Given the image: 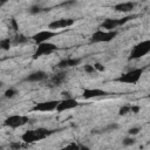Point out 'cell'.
I'll list each match as a JSON object with an SVG mask.
<instances>
[{
  "instance_id": "obj_33",
  "label": "cell",
  "mask_w": 150,
  "mask_h": 150,
  "mask_svg": "<svg viewBox=\"0 0 150 150\" xmlns=\"http://www.w3.org/2000/svg\"><path fill=\"white\" fill-rule=\"evenodd\" d=\"M0 49H1V48H0Z\"/></svg>"
},
{
  "instance_id": "obj_17",
  "label": "cell",
  "mask_w": 150,
  "mask_h": 150,
  "mask_svg": "<svg viewBox=\"0 0 150 150\" xmlns=\"http://www.w3.org/2000/svg\"><path fill=\"white\" fill-rule=\"evenodd\" d=\"M27 41V38H25L23 35H16L15 38H14V41H13V43L14 45H20V43H25Z\"/></svg>"
},
{
  "instance_id": "obj_30",
  "label": "cell",
  "mask_w": 150,
  "mask_h": 150,
  "mask_svg": "<svg viewBox=\"0 0 150 150\" xmlns=\"http://www.w3.org/2000/svg\"><path fill=\"white\" fill-rule=\"evenodd\" d=\"M79 150H90V149H89L88 146H80Z\"/></svg>"
},
{
  "instance_id": "obj_5",
  "label": "cell",
  "mask_w": 150,
  "mask_h": 150,
  "mask_svg": "<svg viewBox=\"0 0 150 150\" xmlns=\"http://www.w3.org/2000/svg\"><path fill=\"white\" fill-rule=\"evenodd\" d=\"M117 35V32L111 30V32H107V30H102L98 29L97 32H95L91 36V42H109L111 41L115 36Z\"/></svg>"
},
{
  "instance_id": "obj_11",
  "label": "cell",
  "mask_w": 150,
  "mask_h": 150,
  "mask_svg": "<svg viewBox=\"0 0 150 150\" xmlns=\"http://www.w3.org/2000/svg\"><path fill=\"white\" fill-rule=\"evenodd\" d=\"M74 23L73 19H59L48 25V28L50 29H60V28H67Z\"/></svg>"
},
{
  "instance_id": "obj_2",
  "label": "cell",
  "mask_w": 150,
  "mask_h": 150,
  "mask_svg": "<svg viewBox=\"0 0 150 150\" xmlns=\"http://www.w3.org/2000/svg\"><path fill=\"white\" fill-rule=\"evenodd\" d=\"M144 71V68H136V69H132L125 74H123L122 76H120L117 79L118 82H123V83H130V84H134L136 82H138V80L141 79L142 74Z\"/></svg>"
},
{
  "instance_id": "obj_15",
  "label": "cell",
  "mask_w": 150,
  "mask_h": 150,
  "mask_svg": "<svg viewBox=\"0 0 150 150\" xmlns=\"http://www.w3.org/2000/svg\"><path fill=\"white\" fill-rule=\"evenodd\" d=\"M134 7H135V2H121L117 4L114 8L117 12H130L131 9H134Z\"/></svg>"
},
{
  "instance_id": "obj_10",
  "label": "cell",
  "mask_w": 150,
  "mask_h": 150,
  "mask_svg": "<svg viewBox=\"0 0 150 150\" xmlns=\"http://www.w3.org/2000/svg\"><path fill=\"white\" fill-rule=\"evenodd\" d=\"M80 103L76 101V100H73V98H66V100H62V101H59V104L56 107V110L59 112L61 111H64V110H68V109H73V108H76Z\"/></svg>"
},
{
  "instance_id": "obj_7",
  "label": "cell",
  "mask_w": 150,
  "mask_h": 150,
  "mask_svg": "<svg viewBox=\"0 0 150 150\" xmlns=\"http://www.w3.org/2000/svg\"><path fill=\"white\" fill-rule=\"evenodd\" d=\"M56 49H57V47H56L54 43H49V42L40 43V45H38V48H36V50H35L33 57H34V59H38V57H40V56H42V55H48V54L53 53V52L56 50Z\"/></svg>"
},
{
  "instance_id": "obj_27",
  "label": "cell",
  "mask_w": 150,
  "mask_h": 150,
  "mask_svg": "<svg viewBox=\"0 0 150 150\" xmlns=\"http://www.w3.org/2000/svg\"><path fill=\"white\" fill-rule=\"evenodd\" d=\"M93 67H94V69H97V70H100V71H103V70H104V67H103L102 64H100V63H95Z\"/></svg>"
},
{
  "instance_id": "obj_23",
  "label": "cell",
  "mask_w": 150,
  "mask_h": 150,
  "mask_svg": "<svg viewBox=\"0 0 150 150\" xmlns=\"http://www.w3.org/2000/svg\"><path fill=\"white\" fill-rule=\"evenodd\" d=\"M135 138H132V137H127V138H124V141H123V144L124 145H132V144H135Z\"/></svg>"
},
{
  "instance_id": "obj_12",
  "label": "cell",
  "mask_w": 150,
  "mask_h": 150,
  "mask_svg": "<svg viewBox=\"0 0 150 150\" xmlns=\"http://www.w3.org/2000/svg\"><path fill=\"white\" fill-rule=\"evenodd\" d=\"M108 93L102 90V89H84L83 94H82V97L84 100H89V98H93V97H100V96H104L107 95Z\"/></svg>"
},
{
  "instance_id": "obj_13",
  "label": "cell",
  "mask_w": 150,
  "mask_h": 150,
  "mask_svg": "<svg viewBox=\"0 0 150 150\" xmlns=\"http://www.w3.org/2000/svg\"><path fill=\"white\" fill-rule=\"evenodd\" d=\"M47 77L46 73L42 71V70H38V71H34L32 74H29L27 77H26V81H29V82H40L42 80H45Z\"/></svg>"
},
{
  "instance_id": "obj_31",
  "label": "cell",
  "mask_w": 150,
  "mask_h": 150,
  "mask_svg": "<svg viewBox=\"0 0 150 150\" xmlns=\"http://www.w3.org/2000/svg\"><path fill=\"white\" fill-rule=\"evenodd\" d=\"M2 86H4V82H1V81H0V88H1Z\"/></svg>"
},
{
  "instance_id": "obj_25",
  "label": "cell",
  "mask_w": 150,
  "mask_h": 150,
  "mask_svg": "<svg viewBox=\"0 0 150 150\" xmlns=\"http://www.w3.org/2000/svg\"><path fill=\"white\" fill-rule=\"evenodd\" d=\"M94 70H95V69H94L93 66H90V64H86V66H84V71H86V73H89V74H90V73H94Z\"/></svg>"
},
{
  "instance_id": "obj_4",
  "label": "cell",
  "mask_w": 150,
  "mask_h": 150,
  "mask_svg": "<svg viewBox=\"0 0 150 150\" xmlns=\"http://www.w3.org/2000/svg\"><path fill=\"white\" fill-rule=\"evenodd\" d=\"M149 52H150V41H149V40L142 41L141 43H138L137 46L134 47L132 52L130 53L129 60H135V59L142 57V56L146 55Z\"/></svg>"
},
{
  "instance_id": "obj_1",
  "label": "cell",
  "mask_w": 150,
  "mask_h": 150,
  "mask_svg": "<svg viewBox=\"0 0 150 150\" xmlns=\"http://www.w3.org/2000/svg\"><path fill=\"white\" fill-rule=\"evenodd\" d=\"M56 130H48V129H45V128H39V129H35V130H28L26 131L21 138L25 143H33V142H36V141H41L43 138H46L47 136L54 134Z\"/></svg>"
},
{
  "instance_id": "obj_22",
  "label": "cell",
  "mask_w": 150,
  "mask_h": 150,
  "mask_svg": "<svg viewBox=\"0 0 150 150\" xmlns=\"http://www.w3.org/2000/svg\"><path fill=\"white\" fill-rule=\"evenodd\" d=\"M118 128V124L117 123H110L109 125H107L103 130L104 131H111V130H115V129H117Z\"/></svg>"
},
{
  "instance_id": "obj_18",
  "label": "cell",
  "mask_w": 150,
  "mask_h": 150,
  "mask_svg": "<svg viewBox=\"0 0 150 150\" xmlns=\"http://www.w3.org/2000/svg\"><path fill=\"white\" fill-rule=\"evenodd\" d=\"M16 94H18L16 89H14V88H9V89H7V90L5 91V97L12 98V97H14V96H15Z\"/></svg>"
},
{
  "instance_id": "obj_3",
  "label": "cell",
  "mask_w": 150,
  "mask_h": 150,
  "mask_svg": "<svg viewBox=\"0 0 150 150\" xmlns=\"http://www.w3.org/2000/svg\"><path fill=\"white\" fill-rule=\"evenodd\" d=\"M136 16H137V15H129V16H125V18H123V19H105V20L102 22L101 27L104 28V29H107V32H111V30H112L114 28H116L117 26L124 25L125 22H128V21L135 19Z\"/></svg>"
},
{
  "instance_id": "obj_8",
  "label": "cell",
  "mask_w": 150,
  "mask_h": 150,
  "mask_svg": "<svg viewBox=\"0 0 150 150\" xmlns=\"http://www.w3.org/2000/svg\"><path fill=\"white\" fill-rule=\"evenodd\" d=\"M59 104V101H46L41 103H36L33 107V111H52L55 110Z\"/></svg>"
},
{
  "instance_id": "obj_6",
  "label": "cell",
  "mask_w": 150,
  "mask_h": 150,
  "mask_svg": "<svg viewBox=\"0 0 150 150\" xmlns=\"http://www.w3.org/2000/svg\"><path fill=\"white\" fill-rule=\"evenodd\" d=\"M29 121V118L27 116H22V115H12L9 117H7L4 122V124L6 127H9V128H19V127H22L25 125L27 122Z\"/></svg>"
},
{
  "instance_id": "obj_9",
  "label": "cell",
  "mask_w": 150,
  "mask_h": 150,
  "mask_svg": "<svg viewBox=\"0 0 150 150\" xmlns=\"http://www.w3.org/2000/svg\"><path fill=\"white\" fill-rule=\"evenodd\" d=\"M55 35H56L55 32H52V30H41V32L34 34V35L32 36V39H33L38 45H40V43L47 42L50 38H53V36H55Z\"/></svg>"
},
{
  "instance_id": "obj_29",
  "label": "cell",
  "mask_w": 150,
  "mask_h": 150,
  "mask_svg": "<svg viewBox=\"0 0 150 150\" xmlns=\"http://www.w3.org/2000/svg\"><path fill=\"white\" fill-rule=\"evenodd\" d=\"M12 25H13L14 29L16 30V29H18V25H16V21H15V19H12Z\"/></svg>"
},
{
  "instance_id": "obj_19",
  "label": "cell",
  "mask_w": 150,
  "mask_h": 150,
  "mask_svg": "<svg viewBox=\"0 0 150 150\" xmlns=\"http://www.w3.org/2000/svg\"><path fill=\"white\" fill-rule=\"evenodd\" d=\"M9 46H11V40L9 39H5V40L0 41V48L1 49L7 50V49H9Z\"/></svg>"
},
{
  "instance_id": "obj_26",
  "label": "cell",
  "mask_w": 150,
  "mask_h": 150,
  "mask_svg": "<svg viewBox=\"0 0 150 150\" xmlns=\"http://www.w3.org/2000/svg\"><path fill=\"white\" fill-rule=\"evenodd\" d=\"M11 148H12L13 150H19V149L21 148V144H20L19 142H16V143H12V144H11Z\"/></svg>"
},
{
  "instance_id": "obj_16",
  "label": "cell",
  "mask_w": 150,
  "mask_h": 150,
  "mask_svg": "<svg viewBox=\"0 0 150 150\" xmlns=\"http://www.w3.org/2000/svg\"><path fill=\"white\" fill-rule=\"evenodd\" d=\"M66 76H67V73H66V71H60V73L55 74V75L52 77V83L55 84V86H60V84L66 80Z\"/></svg>"
},
{
  "instance_id": "obj_24",
  "label": "cell",
  "mask_w": 150,
  "mask_h": 150,
  "mask_svg": "<svg viewBox=\"0 0 150 150\" xmlns=\"http://www.w3.org/2000/svg\"><path fill=\"white\" fill-rule=\"evenodd\" d=\"M43 9L41 8V7H39V6H33L32 8H30V13H33V14H35V13H40V12H42Z\"/></svg>"
},
{
  "instance_id": "obj_14",
  "label": "cell",
  "mask_w": 150,
  "mask_h": 150,
  "mask_svg": "<svg viewBox=\"0 0 150 150\" xmlns=\"http://www.w3.org/2000/svg\"><path fill=\"white\" fill-rule=\"evenodd\" d=\"M80 62H81L80 59H64V60H61V61L57 63V67H59V68L74 67V66H77Z\"/></svg>"
},
{
  "instance_id": "obj_28",
  "label": "cell",
  "mask_w": 150,
  "mask_h": 150,
  "mask_svg": "<svg viewBox=\"0 0 150 150\" xmlns=\"http://www.w3.org/2000/svg\"><path fill=\"white\" fill-rule=\"evenodd\" d=\"M138 131H139L138 128H132V129L129 130V134H130V135H136V134H138Z\"/></svg>"
},
{
  "instance_id": "obj_21",
  "label": "cell",
  "mask_w": 150,
  "mask_h": 150,
  "mask_svg": "<svg viewBox=\"0 0 150 150\" xmlns=\"http://www.w3.org/2000/svg\"><path fill=\"white\" fill-rule=\"evenodd\" d=\"M130 109H131V107H130V105H124V107H122V108L120 109L118 114H120V115H125V114L130 112Z\"/></svg>"
},
{
  "instance_id": "obj_20",
  "label": "cell",
  "mask_w": 150,
  "mask_h": 150,
  "mask_svg": "<svg viewBox=\"0 0 150 150\" xmlns=\"http://www.w3.org/2000/svg\"><path fill=\"white\" fill-rule=\"evenodd\" d=\"M79 145L77 144H75V143H70L69 145H67V146H64V148H62V149H60V150H79Z\"/></svg>"
},
{
  "instance_id": "obj_32",
  "label": "cell",
  "mask_w": 150,
  "mask_h": 150,
  "mask_svg": "<svg viewBox=\"0 0 150 150\" xmlns=\"http://www.w3.org/2000/svg\"><path fill=\"white\" fill-rule=\"evenodd\" d=\"M1 149H2V148H1V146H0V150H1Z\"/></svg>"
}]
</instances>
